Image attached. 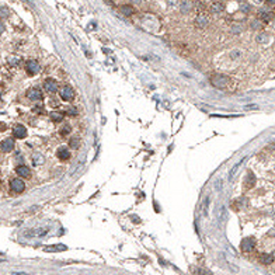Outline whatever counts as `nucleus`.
Segmentation results:
<instances>
[{"label":"nucleus","mask_w":275,"mask_h":275,"mask_svg":"<svg viewBox=\"0 0 275 275\" xmlns=\"http://www.w3.org/2000/svg\"><path fill=\"white\" fill-rule=\"evenodd\" d=\"M229 82H230L229 77L225 76V74H220V73H216L211 77V83L215 87H218V89H225V87L229 84Z\"/></svg>","instance_id":"obj_1"},{"label":"nucleus","mask_w":275,"mask_h":275,"mask_svg":"<svg viewBox=\"0 0 275 275\" xmlns=\"http://www.w3.org/2000/svg\"><path fill=\"white\" fill-rule=\"evenodd\" d=\"M254 247H256V239L254 237H246V239H243L242 243H240V248H242V251H244V253L253 251Z\"/></svg>","instance_id":"obj_2"},{"label":"nucleus","mask_w":275,"mask_h":275,"mask_svg":"<svg viewBox=\"0 0 275 275\" xmlns=\"http://www.w3.org/2000/svg\"><path fill=\"white\" fill-rule=\"evenodd\" d=\"M10 187H11V191L20 194L25 190V183L21 178H14V180H11V183H10Z\"/></svg>","instance_id":"obj_3"},{"label":"nucleus","mask_w":275,"mask_h":275,"mask_svg":"<svg viewBox=\"0 0 275 275\" xmlns=\"http://www.w3.org/2000/svg\"><path fill=\"white\" fill-rule=\"evenodd\" d=\"M25 69H27V73L30 76H34V74H37L40 72V65L37 63V61H28L27 65H25Z\"/></svg>","instance_id":"obj_4"},{"label":"nucleus","mask_w":275,"mask_h":275,"mask_svg":"<svg viewBox=\"0 0 275 275\" xmlns=\"http://www.w3.org/2000/svg\"><path fill=\"white\" fill-rule=\"evenodd\" d=\"M73 89H72L70 86H65L63 89L61 90V98L65 101H70L73 98Z\"/></svg>","instance_id":"obj_5"},{"label":"nucleus","mask_w":275,"mask_h":275,"mask_svg":"<svg viewBox=\"0 0 275 275\" xmlns=\"http://www.w3.org/2000/svg\"><path fill=\"white\" fill-rule=\"evenodd\" d=\"M44 87L48 93H56L58 91V83L53 79H46L45 83H44Z\"/></svg>","instance_id":"obj_6"},{"label":"nucleus","mask_w":275,"mask_h":275,"mask_svg":"<svg viewBox=\"0 0 275 275\" xmlns=\"http://www.w3.org/2000/svg\"><path fill=\"white\" fill-rule=\"evenodd\" d=\"M13 135H14V138H17V139H24V138L27 136V129L23 125H15L14 129H13Z\"/></svg>","instance_id":"obj_7"},{"label":"nucleus","mask_w":275,"mask_h":275,"mask_svg":"<svg viewBox=\"0 0 275 275\" xmlns=\"http://www.w3.org/2000/svg\"><path fill=\"white\" fill-rule=\"evenodd\" d=\"M0 149L3 150V152H11V150L14 149V141H13L11 138L4 139V141L0 143Z\"/></svg>","instance_id":"obj_8"},{"label":"nucleus","mask_w":275,"mask_h":275,"mask_svg":"<svg viewBox=\"0 0 275 275\" xmlns=\"http://www.w3.org/2000/svg\"><path fill=\"white\" fill-rule=\"evenodd\" d=\"M27 97L30 98V100H32V101H37V100H41V98H42V93H41V90H40V89L34 87V89L28 90Z\"/></svg>","instance_id":"obj_9"},{"label":"nucleus","mask_w":275,"mask_h":275,"mask_svg":"<svg viewBox=\"0 0 275 275\" xmlns=\"http://www.w3.org/2000/svg\"><path fill=\"white\" fill-rule=\"evenodd\" d=\"M244 187L246 188H253L254 185H256V176L253 174V171H248L247 176H246V181H244Z\"/></svg>","instance_id":"obj_10"},{"label":"nucleus","mask_w":275,"mask_h":275,"mask_svg":"<svg viewBox=\"0 0 275 275\" xmlns=\"http://www.w3.org/2000/svg\"><path fill=\"white\" fill-rule=\"evenodd\" d=\"M15 173H17L20 177H23V178H28L31 176V171H30V168H28L27 166H19V167L15 168Z\"/></svg>","instance_id":"obj_11"},{"label":"nucleus","mask_w":275,"mask_h":275,"mask_svg":"<svg viewBox=\"0 0 275 275\" xmlns=\"http://www.w3.org/2000/svg\"><path fill=\"white\" fill-rule=\"evenodd\" d=\"M260 263L261 264H264V265H269V264L274 261V256L272 254H268V253H263V254H260Z\"/></svg>","instance_id":"obj_12"},{"label":"nucleus","mask_w":275,"mask_h":275,"mask_svg":"<svg viewBox=\"0 0 275 275\" xmlns=\"http://www.w3.org/2000/svg\"><path fill=\"white\" fill-rule=\"evenodd\" d=\"M195 24H197V27H199V28L206 27V25H208V17L205 14H199L195 19Z\"/></svg>","instance_id":"obj_13"},{"label":"nucleus","mask_w":275,"mask_h":275,"mask_svg":"<svg viewBox=\"0 0 275 275\" xmlns=\"http://www.w3.org/2000/svg\"><path fill=\"white\" fill-rule=\"evenodd\" d=\"M56 154H58V157L61 160H67L69 159V157H70V152H69V150L66 149V147H63V146H61L58 149V153H56Z\"/></svg>","instance_id":"obj_14"},{"label":"nucleus","mask_w":275,"mask_h":275,"mask_svg":"<svg viewBox=\"0 0 275 275\" xmlns=\"http://www.w3.org/2000/svg\"><path fill=\"white\" fill-rule=\"evenodd\" d=\"M44 250L46 253H55V251H65L66 250V246L63 244H55V246H46Z\"/></svg>","instance_id":"obj_15"},{"label":"nucleus","mask_w":275,"mask_h":275,"mask_svg":"<svg viewBox=\"0 0 275 275\" xmlns=\"http://www.w3.org/2000/svg\"><path fill=\"white\" fill-rule=\"evenodd\" d=\"M260 17H261V20H263V21L269 23L271 20L275 19V14H274L272 11H265V10H263V11L260 13Z\"/></svg>","instance_id":"obj_16"},{"label":"nucleus","mask_w":275,"mask_h":275,"mask_svg":"<svg viewBox=\"0 0 275 275\" xmlns=\"http://www.w3.org/2000/svg\"><path fill=\"white\" fill-rule=\"evenodd\" d=\"M119 10H121V13L125 14V15H132L135 13L133 7L129 6V4H124V6H121V7H119Z\"/></svg>","instance_id":"obj_17"},{"label":"nucleus","mask_w":275,"mask_h":275,"mask_svg":"<svg viewBox=\"0 0 275 275\" xmlns=\"http://www.w3.org/2000/svg\"><path fill=\"white\" fill-rule=\"evenodd\" d=\"M49 116H51V119H52L53 122H61L62 119H63V114H62V112H56V111L51 112V114H49Z\"/></svg>","instance_id":"obj_18"},{"label":"nucleus","mask_w":275,"mask_h":275,"mask_svg":"<svg viewBox=\"0 0 275 275\" xmlns=\"http://www.w3.org/2000/svg\"><path fill=\"white\" fill-rule=\"evenodd\" d=\"M32 160H34V164H42V163L45 162V157H44L41 153H34Z\"/></svg>","instance_id":"obj_19"},{"label":"nucleus","mask_w":275,"mask_h":275,"mask_svg":"<svg viewBox=\"0 0 275 275\" xmlns=\"http://www.w3.org/2000/svg\"><path fill=\"white\" fill-rule=\"evenodd\" d=\"M225 10V6H223V3H220V2H214L212 3V11L215 13H220Z\"/></svg>","instance_id":"obj_20"},{"label":"nucleus","mask_w":275,"mask_h":275,"mask_svg":"<svg viewBox=\"0 0 275 275\" xmlns=\"http://www.w3.org/2000/svg\"><path fill=\"white\" fill-rule=\"evenodd\" d=\"M244 160H246V159H242V160H240V162L237 163V164H235V167H233L232 170H230V174H229V178H230V180H232V178H233V176L236 174V171H237V168L243 164V162H244Z\"/></svg>","instance_id":"obj_21"},{"label":"nucleus","mask_w":275,"mask_h":275,"mask_svg":"<svg viewBox=\"0 0 275 275\" xmlns=\"http://www.w3.org/2000/svg\"><path fill=\"white\" fill-rule=\"evenodd\" d=\"M69 146L72 149H77L79 147V138H72L70 141H69Z\"/></svg>","instance_id":"obj_22"},{"label":"nucleus","mask_w":275,"mask_h":275,"mask_svg":"<svg viewBox=\"0 0 275 275\" xmlns=\"http://www.w3.org/2000/svg\"><path fill=\"white\" fill-rule=\"evenodd\" d=\"M10 14L9 9L7 7H0V17H3V19H7Z\"/></svg>","instance_id":"obj_23"},{"label":"nucleus","mask_w":275,"mask_h":275,"mask_svg":"<svg viewBox=\"0 0 275 275\" xmlns=\"http://www.w3.org/2000/svg\"><path fill=\"white\" fill-rule=\"evenodd\" d=\"M267 41H268V35L267 34H260L257 37V42H267Z\"/></svg>","instance_id":"obj_24"},{"label":"nucleus","mask_w":275,"mask_h":275,"mask_svg":"<svg viewBox=\"0 0 275 275\" xmlns=\"http://www.w3.org/2000/svg\"><path fill=\"white\" fill-rule=\"evenodd\" d=\"M67 114H69V115H72V116H76V115H77V110H76L74 107H70L69 110H67Z\"/></svg>","instance_id":"obj_25"},{"label":"nucleus","mask_w":275,"mask_h":275,"mask_svg":"<svg viewBox=\"0 0 275 275\" xmlns=\"http://www.w3.org/2000/svg\"><path fill=\"white\" fill-rule=\"evenodd\" d=\"M69 131H70V126H69V125H65V128L61 131V133H62V135H66Z\"/></svg>","instance_id":"obj_26"},{"label":"nucleus","mask_w":275,"mask_h":275,"mask_svg":"<svg viewBox=\"0 0 275 275\" xmlns=\"http://www.w3.org/2000/svg\"><path fill=\"white\" fill-rule=\"evenodd\" d=\"M20 62V59H17V58H10V63L11 65H17Z\"/></svg>","instance_id":"obj_27"},{"label":"nucleus","mask_w":275,"mask_h":275,"mask_svg":"<svg viewBox=\"0 0 275 275\" xmlns=\"http://www.w3.org/2000/svg\"><path fill=\"white\" fill-rule=\"evenodd\" d=\"M251 27H253V28H258V27H260V23L257 21V20H254V21L251 23Z\"/></svg>","instance_id":"obj_28"},{"label":"nucleus","mask_w":275,"mask_h":275,"mask_svg":"<svg viewBox=\"0 0 275 275\" xmlns=\"http://www.w3.org/2000/svg\"><path fill=\"white\" fill-rule=\"evenodd\" d=\"M6 124H3V122H0V132H3V131H6Z\"/></svg>","instance_id":"obj_29"},{"label":"nucleus","mask_w":275,"mask_h":275,"mask_svg":"<svg viewBox=\"0 0 275 275\" xmlns=\"http://www.w3.org/2000/svg\"><path fill=\"white\" fill-rule=\"evenodd\" d=\"M242 10H243V11H248V10H250V6H248V4H243Z\"/></svg>","instance_id":"obj_30"},{"label":"nucleus","mask_w":275,"mask_h":275,"mask_svg":"<svg viewBox=\"0 0 275 275\" xmlns=\"http://www.w3.org/2000/svg\"><path fill=\"white\" fill-rule=\"evenodd\" d=\"M3 31H4V25H3V23L0 21V34H3Z\"/></svg>","instance_id":"obj_31"},{"label":"nucleus","mask_w":275,"mask_h":275,"mask_svg":"<svg viewBox=\"0 0 275 275\" xmlns=\"http://www.w3.org/2000/svg\"><path fill=\"white\" fill-rule=\"evenodd\" d=\"M267 3H268V4H275V0H267Z\"/></svg>","instance_id":"obj_32"},{"label":"nucleus","mask_w":275,"mask_h":275,"mask_svg":"<svg viewBox=\"0 0 275 275\" xmlns=\"http://www.w3.org/2000/svg\"><path fill=\"white\" fill-rule=\"evenodd\" d=\"M253 2H254V3H256V4H260V3H263V0H253Z\"/></svg>","instance_id":"obj_33"},{"label":"nucleus","mask_w":275,"mask_h":275,"mask_svg":"<svg viewBox=\"0 0 275 275\" xmlns=\"http://www.w3.org/2000/svg\"><path fill=\"white\" fill-rule=\"evenodd\" d=\"M133 2H135V3H139V2H141V0H133Z\"/></svg>","instance_id":"obj_34"},{"label":"nucleus","mask_w":275,"mask_h":275,"mask_svg":"<svg viewBox=\"0 0 275 275\" xmlns=\"http://www.w3.org/2000/svg\"><path fill=\"white\" fill-rule=\"evenodd\" d=\"M272 27H274V28H275V21H274V24H272Z\"/></svg>","instance_id":"obj_35"}]
</instances>
